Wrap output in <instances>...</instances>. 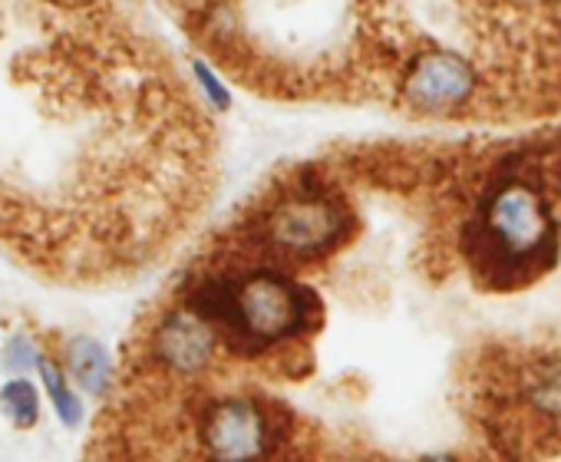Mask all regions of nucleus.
Instances as JSON below:
<instances>
[{"label":"nucleus","mask_w":561,"mask_h":462,"mask_svg":"<svg viewBox=\"0 0 561 462\" xmlns=\"http://www.w3.org/2000/svg\"><path fill=\"white\" fill-rule=\"evenodd\" d=\"M462 249L472 272L492 288L541 278L558 262V218L548 195L522 175H499L479 195Z\"/></svg>","instance_id":"1"},{"label":"nucleus","mask_w":561,"mask_h":462,"mask_svg":"<svg viewBox=\"0 0 561 462\" xmlns=\"http://www.w3.org/2000/svg\"><path fill=\"white\" fill-rule=\"evenodd\" d=\"M188 308L202 314L234 354L257 357L318 331L324 311L318 294L271 268L248 275H211L192 294Z\"/></svg>","instance_id":"2"},{"label":"nucleus","mask_w":561,"mask_h":462,"mask_svg":"<svg viewBox=\"0 0 561 462\" xmlns=\"http://www.w3.org/2000/svg\"><path fill=\"white\" fill-rule=\"evenodd\" d=\"M354 228V211L334 192L321 185H301L280 195L251 221V235L261 249L295 262H318L337 252Z\"/></svg>","instance_id":"3"},{"label":"nucleus","mask_w":561,"mask_h":462,"mask_svg":"<svg viewBox=\"0 0 561 462\" xmlns=\"http://www.w3.org/2000/svg\"><path fill=\"white\" fill-rule=\"evenodd\" d=\"M202 442L215 459H257L277 452L291 432V413L264 400H221L202 413Z\"/></svg>","instance_id":"4"},{"label":"nucleus","mask_w":561,"mask_h":462,"mask_svg":"<svg viewBox=\"0 0 561 462\" xmlns=\"http://www.w3.org/2000/svg\"><path fill=\"white\" fill-rule=\"evenodd\" d=\"M403 100L420 113H453L466 106L479 90L476 67L449 50H430L410 60L403 73Z\"/></svg>","instance_id":"5"},{"label":"nucleus","mask_w":561,"mask_h":462,"mask_svg":"<svg viewBox=\"0 0 561 462\" xmlns=\"http://www.w3.org/2000/svg\"><path fill=\"white\" fill-rule=\"evenodd\" d=\"M156 360L179 377H198L215 363L218 331L192 308L172 311L152 334Z\"/></svg>","instance_id":"6"},{"label":"nucleus","mask_w":561,"mask_h":462,"mask_svg":"<svg viewBox=\"0 0 561 462\" xmlns=\"http://www.w3.org/2000/svg\"><path fill=\"white\" fill-rule=\"evenodd\" d=\"M70 373L80 380V386L87 393H106L110 377H113V363L110 354L100 340L93 337H73L70 340Z\"/></svg>","instance_id":"7"},{"label":"nucleus","mask_w":561,"mask_h":462,"mask_svg":"<svg viewBox=\"0 0 561 462\" xmlns=\"http://www.w3.org/2000/svg\"><path fill=\"white\" fill-rule=\"evenodd\" d=\"M0 409H4V416H8L18 429L37 426V419H41V396H37L34 383L24 380V377L11 380L4 390H0Z\"/></svg>","instance_id":"8"},{"label":"nucleus","mask_w":561,"mask_h":462,"mask_svg":"<svg viewBox=\"0 0 561 462\" xmlns=\"http://www.w3.org/2000/svg\"><path fill=\"white\" fill-rule=\"evenodd\" d=\"M37 367H41V373H44V383H47V390H50V400H54V406H57V416L64 419V426H77L80 416H83V406H80L77 393L70 390V383L64 380V370H60L57 363H50L47 357H41Z\"/></svg>","instance_id":"9"},{"label":"nucleus","mask_w":561,"mask_h":462,"mask_svg":"<svg viewBox=\"0 0 561 462\" xmlns=\"http://www.w3.org/2000/svg\"><path fill=\"white\" fill-rule=\"evenodd\" d=\"M528 400H531V406L561 416V363H548V367L531 373Z\"/></svg>","instance_id":"10"},{"label":"nucleus","mask_w":561,"mask_h":462,"mask_svg":"<svg viewBox=\"0 0 561 462\" xmlns=\"http://www.w3.org/2000/svg\"><path fill=\"white\" fill-rule=\"evenodd\" d=\"M192 73H195V80H198L205 100H208L218 113H228V109H231V90L221 83V77H218L205 60H192Z\"/></svg>","instance_id":"11"},{"label":"nucleus","mask_w":561,"mask_h":462,"mask_svg":"<svg viewBox=\"0 0 561 462\" xmlns=\"http://www.w3.org/2000/svg\"><path fill=\"white\" fill-rule=\"evenodd\" d=\"M41 357H37V350L31 347V340L24 337V334H18L14 340H11V347H8V357H4V363L11 367V370H18V373H24L27 367H34Z\"/></svg>","instance_id":"12"},{"label":"nucleus","mask_w":561,"mask_h":462,"mask_svg":"<svg viewBox=\"0 0 561 462\" xmlns=\"http://www.w3.org/2000/svg\"><path fill=\"white\" fill-rule=\"evenodd\" d=\"M182 8H195V4H202V0H179Z\"/></svg>","instance_id":"13"},{"label":"nucleus","mask_w":561,"mask_h":462,"mask_svg":"<svg viewBox=\"0 0 561 462\" xmlns=\"http://www.w3.org/2000/svg\"><path fill=\"white\" fill-rule=\"evenodd\" d=\"M558 54H561V21H558Z\"/></svg>","instance_id":"14"}]
</instances>
